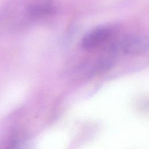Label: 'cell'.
Here are the masks:
<instances>
[{
  "mask_svg": "<svg viewBox=\"0 0 149 149\" xmlns=\"http://www.w3.org/2000/svg\"><path fill=\"white\" fill-rule=\"evenodd\" d=\"M113 34L112 29L107 26L95 28L87 33L81 40V46L86 50L95 49L107 42Z\"/></svg>",
  "mask_w": 149,
  "mask_h": 149,
  "instance_id": "2",
  "label": "cell"
},
{
  "mask_svg": "<svg viewBox=\"0 0 149 149\" xmlns=\"http://www.w3.org/2000/svg\"><path fill=\"white\" fill-rule=\"evenodd\" d=\"M149 42L147 37L129 35L114 42L110 46V50L128 55H140L147 52Z\"/></svg>",
  "mask_w": 149,
  "mask_h": 149,
  "instance_id": "1",
  "label": "cell"
}]
</instances>
